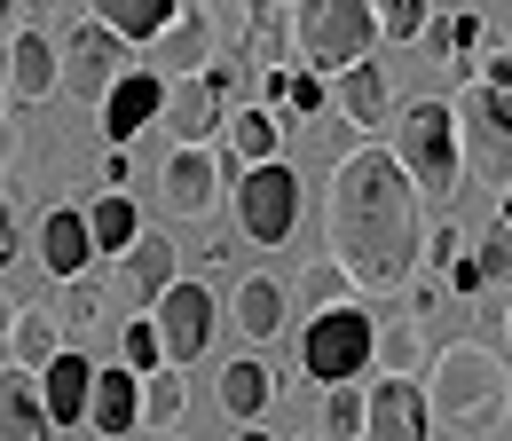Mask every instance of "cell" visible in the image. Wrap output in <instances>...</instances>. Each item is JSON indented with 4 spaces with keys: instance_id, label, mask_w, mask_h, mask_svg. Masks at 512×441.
Wrapping results in <instances>:
<instances>
[{
    "instance_id": "5",
    "label": "cell",
    "mask_w": 512,
    "mask_h": 441,
    "mask_svg": "<svg viewBox=\"0 0 512 441\" xmlns=\"http://www.w3.org/2000/svg\"><path fill=\"white\" fill-rule=\"evenodd\" d=\"M363 363H379V323H371L363 300L308 315V331H300V371L316 378V386H355Z\"/></svg>"
},
{
    "instance_id": "8",
    "label": "cell",
    "mask_w": 512,
    "mask_h": 441,
    "mask_svg": "<svg viewBox=\"0 0 512 441\" xmlns=\"http://www.w3.org/2000/svg\"><path fill=\"white\" fill-rule=\"evenodd\" d=\"M134 63H127V40L119 32H103V24H87V32H71V48H64V87L79 95V103H111V87L127 79Z\"/></svg>"
},
{
    "instance_id": "14",
    "label": "cell",
    "mask_w": 512,
    "mask_h": 441,
    "mask_svg": "<svg viewBox=\"0 0 512 441\" xmlns=\"http://www.w3.org/2000/svg\"><path fill=\"white\" fill-rule=\"evenodd\" d=\"M0 63H8V79H0V87H8L16 103H48V95L64 87V48H56L48 32H32V24L0 48Z\"/></svg>"
},
{
    "instance_id": "36",
    "label": "cell",
    "mask_w": 512,
    "mask_h": 441,
    "mask_svg": "<svg viewBox=\"0 0 512 441\" xmlns=\"http://www.w3.org/2000/svg\"><path fill=\"white\" fill-rule=\"evenodd\" d=\"M465 252H473V237H465L457 221H442V229H426V260H434V268H449V260H465Z\"/></svg>"
},
{
    "instance_id": "13",
    "label": "cell",
    "mask_w": 512,
    "mask_h": 441,
    "mask_svg": "<svg viewBox=\"0 0 512 441\" xmlns=\"http://www.w3.org/2000/svg\"><path fill=\"white\" fill-rule=\"evenodd\" d=\"M166 95H174V87H166V79H158L150 63H134L127 79L111 87V103H103V134H111L119 150H127V142H142L150 126L166 119Z\"/></svg>"
},
{
    "instance_id": "30",
    "label": "cell",
    "mask_w": 512,
    "mask_h": 441,
    "mask_svg": "<svg viewBox=\"0 0 512 441\" xmlns=\"http://www.w3.org/2000/svg\"><path fill=\"white\" fill-rule=\"evenodd\" d=\"M182 402H190V386H182L174 363L142 378V426H174V418H182Z\"/></svg>"
},
{
    "instance_id": "44",
    "label": "cell",
    "mask_w": 512,
    "mask_h": 441,
    "mask_svg": "<svg viewBox=\"0 0 512 441\" xmlns=\"http://www.w3.org/2000/svg\"><path fill=\"white\" fill-rule=\"evenodd\" d=\"M237 441H276V434H260V426H245V434H237Z\"/></svg>"
},
{
    "instance_id": "1",
    "label": "cell",
    "mask_w": 512,
    "mask_h": 441,
    "mask_svg": "<svg viewBox=\"0 0 512 441\" xmlns=\"http://www.w3.org/2000/svg\"><path fill=\"white\" fill-rule=\"evenodd\" d=\"M323 245L355 292H402L426 260V189L386 142H355L323 189Z\"/></svg>"
},
{
    "instance_id": "49",
    "label": "cell",
    "mask_w": 512,
    "mask_h": 441,
    "mask_svg": "<svg viewBox=\"0 0 512 441\" xmlns=\"http://www.w3.org/2000/svg\"><path fill=\"white\" fill-rule=\"evenodd\" d=\"M0 103H8V87H0Z\"/></svg>"
},
{
    "instance_id": "39",
    "label": "cell",
    "mask_w": 512,
    "mask_h": 441,
    "mask_svg": "<svg viewBox=\"0 0 512 441\" xmlns=\"http://www.w3.org/2000/svg\"><path fill=\"white\" fill-rule=\"evenodd\" d=\"M481 87H505L512 95V56H481Z\"/></svg>"
},
{
    "instance_id": "2",
    "label": "cell",
    "mask_w": 512,
    "mask_h": 441,
    "mask_svg": "<svg viewBox=\"0 0 512 441\" xmlns=\"http://www.w3.org/2000/svg\"><path fill=\"white\" fill-rule=\"evenodd\" d=\"M426 410L449 441H497L512 426V363L481 339H457L426 363Z\"/></svg>"
},
{
    "instance_id": "21",
    "label": "cell",
    "mask_w": 512,
    "mask_h": 441,
    "mask_svg": "<svg viewBox=\"0 0 512 441\" xmlns=\"http://www.w3.org/2000/svg\"><path fill=\"white\" fill-rule=\"evenodd\" d=\"M87 8H95V24H103V32H119L127 48H150V40H158L190 0H87Z\"/></svg>"
},
{
    "instance_id": "47",
    "label": "cell",
    "mask_w": 512,
    "mask_h": 441,
    "mask_svg": "<svg viewBox=\"0 0 512 441\" xmlns=\"http://www.w3.org/2000/svg\"><path fill=\"white\" fill-rule=\"evenodd\" d=\"M0 24H8V0H0Z\"/></svg>"
},
{
    "instance_id": "4",
    "label": "cell",
    "mask_w": 512,
    "mask_h": 441,
    "mask_svg": "<svg viewBox=\"0 0 512 441\" xmlns=\"http://www.w3.org/2000/svg\"><path fill=\"white\" fill-rule=\"evenodd\" d=\"M394 158L410 166V182L426 197H457L465 182V134H457V111L449 103H410L402 126H394Z\"/></svg>"
},
{
    "instance_id": "33",
    "label": "cell",
    "mask_w": 512,
    "mask_h": 441,
    "mask_svg": "<svg viewBox=\"0 0 512 441\" xmlns=\"http://www.w3.org/2000/svg\"><path fill=\"white\" fill-rule=\"evenodd\" d=\"M127 371H166V339H158V323H150V315H134L127 323Z\"/></svg>"
},
{
    "instance_id": "37",
    "label": "cell",
    "mask_w": 512,
    "mask_h": 441,
    "mask_svg": "<svg viewBox=\"0 0 512 441\" xmlns=\"http://www.w3.org/2000/svg\"><path fill=\"white\" fill-rule=\"evenodd\" d=\"M481 48V16H449V63Z\"/></svg>"
},
{
    "instance_id": "10",
    "label": "cell",
    "mask_w": 512,
    "mask_h": 441,
    "mask_svg": "<svg viewBox=\"0 0 512 441\" xmlns=\"http://www.w3.org/2000/svg\"><path fill=\"white\" fill-rule=\"evenodd\" d=\"M213 292L205 284H174L158 308H150V323H158V339H166V363L182 371V363H197L205 347H213Z\"/></svg>"
},
{
    "instance_id": "3",
    "label": "cell",
    "mask_w": 512,
    "mask_h": 441,
    "mask_svg": "<svg viewBox=\"0 0 512 441\" xmlns=\"http://www.w3.org/2000/svg\"><path fill=\"white\" fill-rule=\"evenodd\" d=\"M371 48H379V8L371 0H292L300 71H355Z\"/></svg>"
},
{
    "instance_id": "45",
    "label": "cell",
    "mask_w": 512,
    "mask_h": 441,
    "mask_svg": "<svg viewBox=\"0 0 512 441\" xmlns=\"http://www.w3.org/2000/svg\"><path fill=\"white\" fill-rule=\"evenodd\" d=\"M268 8H292V0H268Z\"/></svg>"
},
{
    "instance_id": "23",
    "label": "cell",
    "mask_w": 512,
    "mask_h": 441,
    "mask_svg": "<svg viewBox=\"0 0 512 441\" xmlns=\"http://www.w3.org/2000/svg\"><path fill=\"white\" fill-rule=\"evenodd\" d=\"M268 402H276V371H268L260 355H237V363L221 371V410H229L237 426H260Z\"/></svg>"
},
{
    "instance_id": "41",
    "label": "cell",
    "mask_w": 512,
    "mask_h": 441,
    "mask_svg": "<svg viewBox=\"0 0 512 441\" xmlns=\"http://www.w3.org/2000/svg\"><path fill=\"white\" fill-rule=\"evenodd\" d=\"M16 315H24V308H16L8 292H0V347H8V331H16Z\"/></svg>"
},
{
    "instance_id": "11",
    "label": "cell",
    "mask_w": 512,
    "mask_h": 441,
    "mask_svg": "<svg viewBox=\"0 0 512 441\" xmlns=\"http://www.w3.org/2000/svg\"><path fill=\"white\" fill-rule=\"evenodd\" d=\"M229 79H237L229 63H213L205 79H182V87L166 95V119H158V126H166L174 142H213V134H229V119H221V103H229Z\"/></svg>"
},
{
    "instance_id": "34",
    "label": "cell",
    "mask_w": 512,
    "mask_h": 441,
    "mask_svg": "<svg viewBox=\"0 0 512 441\" xmlns=\"http://www.w3.org/2000/svg\"><path fill=\"white\" fill-rule=\"evenodd\" d=\"M473 260H481V284H512V229L505 221L489 237H473Z\"/></svg>"
},
{
    "instance_id": "17",
    "label": "cell",
    "mask_w": 512,
    "mask_h": 441,
    "mask_svg": "<svg viewBox=\"0 0 512 441\" xmlns=\"http://www.w3.org/2000/svg\"><path fill=\"white\" fill-rule=\"evenodd\" d=\"M87 426L103 441H127L142 426V371L127 363H111V371H95V402H87Z\"/></svg>"
},
{
    "instance_id": "12",
    "label": "cell",
    "mask_w": 512,
    "mask_h": 441,
    "mask_svg": "<svg viewBox=\"0 0 512 441\" xmlns=\"http://www.w3.org/2000/svg\"><path fill=\"white\" fill-rule=\"evenodd\" d=\"M213 63H221V56H213V16L190 0V8H182L158 40H150V71H158L166 87H182V79H205Z\"/></svg>"
},
{
    "instance_id": "40",
    "label": "cell",
    "mask_w": 512,
    "mask_h": 441,
    "mask_svg": "<svg viewBox=\"0 0 512 441\" xmlns=\"http://www.w3.org/2000/svg\"><path fill=\"white\" fill-rule=\"evenodd\" d=\"M8 260H16V205L0 197V268H8Z\"/></svg>"
},
{
    "instance_id": "19",
    "label": "cell",
    "mask_w": 512,
    "mask_h": 441,
    "mask_svg": "<svg viewBox=\"0 0 512 441\" xmlns=\"http://www.w3.org/2000/svg\"><path fill=\"white\" fill-rule=\"evenodd\" d=\"M95 229H87V213H48L40 221V268L56 276V284H71V276H87V260H95Z\"/></svg>"
},
{
    "instance_id": "35",
    "label": "cell",
    "mask_w": 512,
    "mask_h": 441,
    "mask_svg": "<svg viewBox=\"0 0 512 441\" xmlns=\"http://www.w3.org/2000/svg\"><path fill=\"white\" fill-rule=\"evenodd\" d=\"M284 111H292V119H316V111H323V71H292Z\"/></svg>"
},
{
    "instance_id": "25",
    "label": "cell",
    "mask_w": 512,
    "mask_h": 441,
    "mask_svg": "<svg viewBox=\"0 0 512 441\" xmlns=\"http://www.w3.org/2000/svg\"><path fill=\"white\" fill-rule=\"evenodd\" d=\"M229 142H237V158H245V166H268V158H276V142H284V119H276L268 103H245V111H229Z\"/></svg>"
},
{
    "instance_id": "24",
    "label": "cell",
    "mask_w": 512,
    "mask_h": 441,
    "mask_svg": "<svg viewBox=\"0 0 512 441\" xmlns=\"http://www.w3.org/2000/svg\"><path fill=\"white\" fill-rule=\"evenodd\" d=\"M229 323H237L253 347H260V339H276V331H284V284L245 276V284H237V300H229Z\"/></svg>"
},
{
    "instance_id": "48",
    "label": "cell",
    "mask_w": 512,
    "mask_h": 441,
    "mask_svg": "<svg viewBox=\"0 0 512 441\" xmlns=\"http://www.w3.org/2000/svg\"><path fill=\"white\" fill-rule=\"evenodd\" d=\"M505 339H512V315H505Z\"/></svg>"
},
{
    "instance_id": "18",
    "label": "cell",
    "mask_w": 512,
    "mask_h": 441,
    "mask_svg": "<svg viewBox=\"0 0 512 441\" xmlns=\"http://www.w3.org/2000/svg\"><path fill=\"white\" fill-rule=\"evenodd\" d=\"M95 371H103V363H87V355H56V363L40 371V402H48V418H56V426H87Z\"/></svg>"
},
{
    "instance_id": "46",
    "label": "cell",
    "mask_w": 512,
    "mask_h": 441,
    "mask_svg": "<svg viewBox=\"0 0 512 441\" xmlns=\"http://www.w3.org/2000/svg\"><path fill=\"white\" fill-rule=\"evenodd\" d=\"M0 371H8V347H0Z\"/></svg>"
},
{
    "instance_id": "28",
    "label": "cell",
    "mask_w": 512,
    "mask_h": 441,
    "mask_svg": "<svg viewBox=\"0 0 512 441\" xmlns=\"http://www.w3.org/2000/svg\"><path fill=\"white\" fill-rule=\"evenodd\" d=\"M371 426V394L363 386H323V441H363Z\"/></svg>"
},
{
    "instance_id": "26",
    "label": "cell",
    "mask_w": 512,
    "mask_h": 441,
    "mask_svg": "<svg viewBox=\"0 0 512 441\" xmlns=\"http://www.w3.org/2000/svg\"><path fill=\"white\" fill-rule=\"evenodd\" d=\"M339 111H347L355 126H386V71H379V63L339 71Z\"/></svg>"
},
{
    "instance_id": "22",
    "label": "cell",
    "mask_w": 512,
    "mask_h": 441,
    "mask_svg": "<svg viewBox=\"0 0 512 441\" xmlns=\"http://www.w3.org/2000/svg\"><path fill=\"white\" fill-rule=\"evenodd\" d=\"M64 355V315H48V308H24L16 315V331H8V371H48Z\"/></svg>"
},
{
    "instance_id": "43",
    "label": "cell",
    "mask_w": 512,
    "mask_h": 441,
    "mask_svg": "<svg viewBox=\"0 0 512 441\" xmlns=\"http://www.w3.org/2000/svg\"><path fill=\"white\" fill-rule=\"evenodd\" d=\"M497 221H505V229H512V189H505V205H497Z\"/></svg>"
},
{
    "instance_id": "42",
    "label": "cell",
    "mask_w": 512,
    "mask_h": 441,
    "mask_svg": "<svg viewBox=\"0 0 512 441\" xmlns=\"http://www.w3.org/2000/svg\"><path fill=\"white\" fill-rule=\"evenodd\" d=\"M8 158H16V126H0V166H8Z\"/></svg>"
},
{
    "instance_id": "32",
    "label": "cell",
    "mask_w": 512,
    "mask_h": 441,
    "mask_svg": "<svg viewBox=\"0 0 512 441\" xmlns=\"http://www.w3.org/2000/svg\"><path fill=\"white\" fill-rule=\"evenodd\" d=\"M371 8H379V40H426V24H434L426 0H371Z\"/></svg>"
},
{
    "instance_id": "38",
    "label": "cell",
    "mask_w": 512,
    "mask_h": 441,
    "mask_svg": "<svg viewBox=\"0 0 512 441\" xmlns=\"http://www.w3.org/2000/svg\"><path fill=\"white\" fill-rule=\"evenodd\" d=\"M442 284H449V292H481V260H473V252H465V260H449Z\"/></svg>"
},
{
    "instance_id": "20",
    "label": "cell",
    "mask_w": 512,
    "mask_h": 441,
    "mask_svg": "<svg viewBox=\"0 0 512 441\" xmlns=\"http://www.w3.org/2000/svg\"><path fill=\"white\" fill-rule=\"evenodd\" d=\"M56 418L40 402V378L32 371H0V441H48Z\"/></svg>"
},
{
    "instance_id": "16",
    "label": "cell",
    "mask_w": 512,
    "mask_h": 441,
    "mask_svg": "<svg viewBox=\"0 0 512 441\" xmlns=\"http://www.w3.org/2000/svg\"><path fill=\"white\" fill-rule=\"evenodd\" d=\"M434 426V410H426V386L418 378H379L371 386V426L363 441H426Z\"/></svg>"
},
{
    "instance_id": "6",
    "label": "cell",
    "mask_w": 512,
    "mask_h": 441,
    "mask_svg": "<svg viewBox=\"0 0 512 441\" xmlns=\"http://www.w3.org/2000/svg\"><path fill=\"white\" fill-rule=\"evenodd\" d=\"M449 111H457V134H465V174L512 189V95H505V87L465 79Z\"/></svg>"
},
{
    "instance_id": "15",
    "label": "cell",
    "mask_w": 512,
    "mask_h": 441,
    "mask_svg": "<svg viewBox=\"0 0 512 441\" xmlns=\"http://www.w3.org/2000/svg\"><path fill=\"white\" fill-rule=\"evenodd\" d=\"M174 260H182V252H174V237H166V229H142V237L119 252V284H127L134 308H158V300L182 284V276H174Z\"/></svg>"
},
{
    "instance_id": "27",
    "label": "cell",
    "mask_w": 512,
    "mask_h": 441,
    "mask_svg": "<svg viewBox=\"0 0 512 441\" xmlns=\"http://www.w3.org/2000/svg\"><path fill=\"white\" fill-rule=\"evenodd\" d=\"M379 363H386V378H418L426 363H434V355H426V331H418L410 315H394V323L379 331Z\"/></svg>"
},
{
    "instance_id": "9",
    "label": "cell",
    "mask_w": 512,
    "mask_h": 441,
    "mask_svg": "<svg viewBox=\"0 0 512 441\" xmlns=\"http://www.w3.org/2000/svg\"><path fill=\"white\" fill-rule=\"evenodd\" d=\"M158 197H166V213L205 221V213L221 205V166H213V150H205V142H174L166 166H158Z\"/></svg>"
},
{
    "instance_id": "31",
    "label": "cell",
    "mask_w": 512,
    "mask_h": 441,
    "mask_svg": "<svg viewBox=\"0 0 512 441\" xmlns=\"http://www.w3.org/2000/svg\"><path fill=\"white\" fill-rule=\"evenodd\" d=\"M300 284H308L316 315H323V308H347V300H355V276H347V268H339L331 252H323V260H308V276H300Z\"/></svg>"
},
{
    "instance_id": "29",
    "label": "cell",
    "mask_w": 512,
    "mask_h": 441,
    "mask_svg": "<svg viewBox=\"0 0 512 441\" xmlns=\"http://www.w3.org/2000/svg\"><path fill=\"white\" fill-rule=\"evenodd\" d=\"M87 229H95V245H103V252H127L134 237H142V221H134V205L119 197V189L87 205Z\"/></svg>"
},
{
    "instance_id": "7",
    "label": "cell",
    "mask_w": 512,
    "mask_h": 441,
    "mask_svg": "<svg viewBox=\"0 0 512 441\" xmlns=\"http://www.w3.org/2000/svg\"><path fill=\"white\" fill-rule=\"evenodd\" d=\"M229 205H237V229H245L253 245H284V237L300 229V174H292L284 158L245 166L237 189H229Z\"/></svg>"
}]
</instances>
